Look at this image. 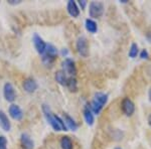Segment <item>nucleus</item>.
I'll return each mask as SVG.
<instances>
[{
    "instance_id": "f257e3e1",
    "label": "nucleus",
    "mask_w": 151,
    "mask_h": 149,
    "mask_svg": "<svg viewBox=\"0 0 151 149\" xmlns=\"http://www.w3.org/2000/svg\"><path fill=\"white\" fill-rule=\"evenodd\" d=\"M42 112L45 115V119L48 122L52 128L55 131H68L67 127L65 125V122L62 118H60L57 115L52 113V109L47 106V105L43 104L42 105Z\"/></svg>"
},
{
    "instance_id": "f03ea898",
    "label": "nucleus",
    "mask_w": 151,
    "mask_h": 149,
    "mask_svg": "<svg viewBox=\"0 0 151 149\" xmlns=\"http://www.w3.org/2000/svg\"><path fill=\"white\" fill-rule=\"evenodd\" d=\"M107 102H108V95L102 92H98L94 95V99L92 100L91 103L88 105L94 114L98 115L102 111L103 107L107 104Z\"/></svg>"
},
{
    "instance_id": "7ed1b4c3",
    "label": "nucleus",
    "mask_w": 151,
    "mask_h": 149,
    "mask_svg": "<svg viewBox=\"0 0 151 149\" xmlns=\"http://www.w3.org/2000/svg\"><path fill=\"white\" fill-rule=\"evenodd\" d=\"M58 50L55 45H47V48H45V52L42 55V62L45 65H50L55 62V60L58 57Z\"/></svg>"
},
{
    "instance_id": "20e7f679",
    "label": "nucleus",
    "mask_w": 151,
    "mask_h": 149,
    "mask_svg": "<svg viewBox=\"0 0 151 149\" xmlns=\"http://www.w3.org/2000/svg\"><path fill=\"white\" fill-rule=\"evenodd\" d=\"M104 13V4L99 1H93L89 5V15L92 18H99Z\"/></svg>"
},
{
    "instance_id": "39448f33",
    "label": "nucleus",
    "mask_w": 151,
    "mask_h": 149,
    "mask_svg": "<svg viewBox=\"0 0 151 149\" xmlns=\"http://www.w3.org/2000/svg\"><path fill=\"white\" fill-rule=\"evenodd\" d=\"M76 48H77V52L81 57L87 58L89 55V42L88 40L85 36H80L76 43Z\"/></svg>"
},
{
    "instance_id": "423d86ee",
    "label": "nucleus",
    "mask_w": 151,
    "mask_h": 149,
    "mask_svg": "<svg viewBox=\"0 0 151 149\" xmlns=\"http://www.w3.org/2000/svg\"><path fill=\"white\" fill-rule=\"evenodd\" d=\"M121 109H122L123 113L126 116L130 117L132 116L135 112V105H134L133 101L129 98H124L121 102Z\"/></svg>"
},
{
    "instance_id": "0eeeda50",
    "label": "nucleus",
    "mask_w": 151,
    "mask_h": 149,
    "mask_svg": "<svg viewBox=\"0 0 151 149\" xmlns=\"http://www.w3.org/2000/svg\"><path fill=\"white\" fill-rule=\"evenodd\" d=\"M63 68H64V72L65 74L70 75V77H75L77 75V67H76V63L74 62V60L72 58H67L63 62Z\"/></svg>"
},
{
    "instance_id": "6e6552de",
    "label": "nucleus",
    "mask_w": 151,
    "mask_h": 149,
    "mask_svg": "<svg viewBox=\"0 0 151 149\" xmlns=\"http://www.w3.org/2000/svg\"><path fill=\"white\" fill-rule=\"evenodd\" d=\"M3 96L5 98L6 101L13 102L16 99V92L14 87L12 86L10 83H6L3 87Z\"/></svg>"
},
{
    "instance_id": "1a4fd4ad",
    "label": "nucleus",
    "mask_w": 151,
    "mask_h": 149,
    "mask_svg": "<svg viewBox=\"0 0 151 149\" xmlns=\"http://www.w3.org/2000/svg\"><path fill=\"white\" fill-rule=\"evenodd\" d=\"M32 41H33V45H35L36 52L42 55L45 52V48H47V43L43 41V40L37 35V33H35V35H33V37H32Z\"/></svg>"
},
{
    "instance_id": "9d476101",
    "label": "nucleus",
    "mask_w": 151,
    "mask_h": 149,
    "mask_svg": "<svg viewBox=\"0 0 151 149\" xmlns=\"http://www.w3.org/2000/svg\"><path fill=\"white\" fill-rule=\"evenodd\" d=\"M22 87L24 89V91L27 92V93H35L38 88V85L36 83V81L32 78H27L26 80H24Z\"/></svg>"
},
{
    "instance_id": "9b49d317",
    "label": "nucleus",
    "mask_w": 151,
    "mask_h": 149,
    "mask_svg": "<svg viewBox=\"0 0 151 149\" xmlns=\"http://www.w3.org/2000/svg\"><path fill=\"white\" fill-rule=\"evenodd\" d=\"M9 115L11 116L12 119L14 120H17V121H20L21 119L23 118V112L22 110L20 109V107L18 105H15V104H12L10 107H9Z\"/></svg>"
},
{
    "instance_id": "f8f14e48",
    "label": "nucleus",
    "mask_w": 151,
    "mask_h": 149,
    "mask_svg": "<svg viewBox=\"0 0 151 149\" xmlns=\"http://www.w3.org/2000/svg\"><path fill=\"white\" fill-rule=\"evenodd\" d=\"M20 143L23 149H33L35 148V143L32 139L27 133H22L20 136Z\"/></svg>"
},
{
    "instance_id": "ddd939ff",
    "label": "nucleus",
    "mask_w": 151,
    "mask_h": 149,
    "mask_svg": "<svg viewBox=\"0 0 151 149\" xmlns=\"http://www.w3.org/2000/svg\"><path fill=\"white\" fill-rule=\"evenodd\" d=\"M83 114H84V119L86 121V123L89 126H93L94 122H95V118H94V113L92 112V110L90 109L89 105H86L84 107V110H83Z\"/></svg>"
},
{
    "instance_id": "4468645a",
    "label": "nucleus",
    "mask_w": 151,
    "mask_h": 149,
    "mask_svg": "<svg viewBox=\"0 0 151 149\" xmlns=\"http://www.w3.org/2000/svg\"><path fill=\"white\" fill-rule=\"evenodd\" d=\"M0 127L2 128V130L8 132L11 129V123L9 121L7 115L4 113L2 110H0Z\"/></svg>"
},
{
    "instance_id": "2eb2a0df",
    "label": "nucleus",
    "mask_w": 151,
    "mask_h": 149,
    "mask_svg": "<svg viewBox=\"0 0 151 149\" xmlns=\"http://www.w3.org/2000/svg\"><path fill=\"white\" fill-rule=\"evenodd\" d=\"M67 10L68 13L70 14L72 17H78L80 15V9L78 7L77 3L73 0H70L67 4Z\"/></svg>"
},
{
    "instance_id": "dca6fc26",
    "label": "nucleus",
    "mask_w": 151,
    "mask_h": 149,
    "mask_svg": "<svg viewBox=\"0 0 151 149\" xmlns=\"http://www.w3.org/2000/svg\"><path fill=\"white\" fill-rule=\"evenodd\" d=\"M64 122H65V127H67V129H70V130H72V131H76L78 129V124H77V122H76L74 119L72 118V117L70 116V115H68V114H64Z\"/></svg>"
},
{
    "instance_id": "f3484780",
    "label": "nucleus",
    "mask_w": 151,
    "mask_h": 149,
    "mask_svg": "<svg viewBox=\"0 0 151 149\" xmlns=\"http://www.w3.org/2000/svg\"><path fill=\"white\" fill-rule=\"evenodd\" d=\"M55 81H57V82L60 85H62V86H65V85H67V82H68V79H69V78L67 77V74H65L64 71L60 70V71H58V72L55 73Z\"/></svg>"
},
{
    "instance_id": "a211bd4d",
    "label": "nucleus",
    "mask_w": 151,
    "mask_h": 149,
    "mask_svg": "<svg viewBox=\"0 0 151 149\" xmlns=\"http://www.w3.org/2000/svg\"><path fill=\"white\" fill-rule=\"evenodd\" d=\"M85 26H86V29L90 33H96L97 31H98V25H97V23L91 18L86 19V21H85Z\"/></svg>"
},
{
    "instance_id": "6ab92c4d",
    "label": "nucleus",
    "mask_w": 151,
    "mask_h": 149,
    "mask_svg": "<svg viewBox=\"0 0 151 149\" xmlns=\"http://www.w3.org/2000/svg\"><path fill=\"white\" fill-rule=\"evenodd\" d=\"M65 86L68 87V89H69L70 92H77L78 91V82H77V80H76L75 77L69 78Z\"/></svg>"
},
{
    "instance_id": "aec40b11",
    "label": "nucleus",
    "mask_w": 151,
    "mask_h": 149,
    "mask_svg": "<svg viewBox=\"0 0 151 149\" xmlns=\"http://www.w3.org/2000/svg\"><path fill=\"white\" fill-rule=\"evenodd\" d=\"M60 146H62V149H73L72 139L69 136H64L60 140Z\"/></svg>"
},
{
    "instance_id": "412c9836",
    "label": "nucleus",
    "mask_w": 151,
    "mask_h": 149,
    "mask_svg": "<svg viewBox=\"0 0 151 149\" xmlns=\"http://www.w3.org/2000/svg\"><path fill=\"white\" fill-rule=\"evenodd\" d=\"M139 53V48H138L137 43H132L130 46V50H129V58H135L137 57V55Z\"/></svg>"
},
{
    "instance_id": "4be33fe9",
    "label": "nucleus",
    "mask_w": 151,
    "mask_h": 149,
    "mask_svg": "<svg viewBox=\"0 0 151 149\" xmlns=\"http://www.w3.org/2000/svg\"><path fill=\"white\" fill-rule=\"evenodd\" d=\"M0 149H7V139L5 136H0Z\"/></svg>"
},
{
    "instance_id": "5701e85b",
    "label": "nucleus",
    "mask_w": 151,
    "mask_h": 149,
    "mask_svg": "<svg viewBox=\"0 0 151 149\" xmlns=\"http://www.w3.org/2000/svg\"><path fill=\"white\" fill-rule=\"evenodd\" d=\"M139 57H140V58H142V60H148L149 58V53L147 52V50H142L140 52V53H139Z\"/></svg>"
},
{
    "instance_id": "b1692460",
    "label": "nucleus",
    "mask_w": 151,
    "mask_h": 149,
    "mask_svg": "<svg viewBox=\"0 0 151 149\" xmlns=\"http://www.w3.org/2000/svg\"><path fill=\"white\" fill-rule=\"evenodd\" d=\"M79 4H80V6H81V8L83 9V10H84V9L86 8L88 2L86 1V0H80V1H79Z\"/></svg>"
},
{
    "instance_id": "393cba45",
    "label": "nucleus",
    "mask_w": 151,
    "mask_h": 149,
    "mask_svg": "<svg viewBox=\"0 0 151 149\" xmlns=\"http://www.w3.org/2000/svg\"><path fill=\"white\" fill-rule=\"evenodd\" d=\"M8 3L10 5H17L21 3V0H8Z\"/></svg>"
},
{
    "instance_id": "a878e982",
    "label": "nucleus",
    "mask_w": 151,
    "mask_h": 149,
    "mask_svg": "<svg viewBox=\"0 0 151 149\" xmlns=\"http://www.w3.org/2000/svg\"><path fill=\"white\" fill-rule=\"evenodd\" d=\"M146 40L149 41V42H151V32H147V33H146Z\"/></svg>"
},
{
    "instance_id": "bb28decb",
    "label": "nucleus",
    "mask_w": 151,
    "mask_h": 149,
    "mask_svg": "<svg viewBox=\"0 0 151 149\" xmlns=\"http://www.w3.org/2000/svg\"><path fill=\"white\" fill-rule=\"evenodd\" d=\"M147 122H148V125H149V127L151 128V114H149V116H148Z\"/></svg>"
},
{
    "instance_id": "cd10ccee",
    "label": "nucleus",
    "mask_w": 151,
    "mask_h": 149,
    "mask_svg": "<svg viewBox=\"0 0 151 149\" xmlns=\"http://www.w3.org/2000/svg\"><path fill=\"white\" fill-rule=\"evenodd\" d=\"M148 98H149V101L151 102V88L149 89V91H148Z\"/></svg>"
},
{
    "instance_id": "c85d7f7f",
    "label": "nucleus",
    "mask_w": 151,
    "mask_h": 149,
    "mask_svg": "<svg viewBox=\"0 0 151 149\" xmlns=\"http://www.w3.org/2000/svg\"><path fill=\"white\" fill-rule=\"evenodd\" d=\"M63 53V55H68V50H67V48H65V50H63V53Z\"/></svg>"
},
{
    "instance_id": "c756f323",
    "label": "nucleus",
    "mask_w": 151,
    "mask_h": 149,
    "mask_svg": "<svg viewBox=\"0 0 151 149\" xmlns=\"http://www.w3.org/2000/svg\"><path fill=\"white\" fill-rule=\"evenodd\" d=\"M121 3H127V0H121Z\"/></svg>"
},
{
    "instance_id": "7c9ffc66",
    "label": "nucleus",
    "mask_w": 151,
    "mask_h": 149,
    "mask_svg": "<svg viewBox=\"0 0 151 149\" xmlns=\"http://www.w3.org/2000/svg\"><path fill=\"white\" fill-rule=\"evenodd\" d=\"M114 149H122V148H121V147H115Z\"/></svg>"
}]
</instances>
